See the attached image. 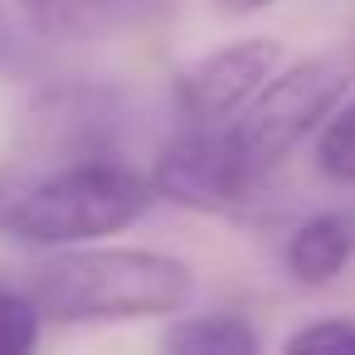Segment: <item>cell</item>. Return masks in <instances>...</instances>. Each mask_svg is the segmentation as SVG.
Returning <instances> with one entry per match:
<instances>
[{
  "label": "cell",
  "mask_w": 355,
  "mask_h": 355,
  "mask_svg": "<svg viewBox=\"0 0 355 355\" xmlns=\"http://www.w3.org/2000/svg\"><path fill=\"white\" fill-rule=\"evenodd\" d=\"M156 190L122 156H25L0 166V234L30 248H83L122 234Z\"/></svg>",
  "instance_id": "1"
},
{
  "label": "cell",
  "mask_w": 355,
  "mask_h": 355,
  "mask_svg": "<svg viewBox=\"0 0 355 355\" xmlns=\"http://www.w3.org/2000/svg\"><path fill=\"white\" fill-rule=\"evenodd\" d=\"M345 88H350V73L331 59H302V64H282L258 93L253 103L219 122L229 146H234V161L239 171L263 190V180L311 137L326 127V117L345 103Z\"/></svg>",
  "instance_id": "3"
},
{
  "label": "cell",
  "mask_w": 355,
  "mask_h": 355,
  "mask_svg": "<svg viewBox=\"0 0 355 355\" xmlns=\"http://www.w3.org/2000/svg\"><path fill=\"white\" fill-rule=\"evenodd\" d=\"M25 25L44 40L98 44L132 30H146L166 15L171 0H15Z\"/></svg>",
  "instance_id": "6"
},
{
  "label": "cell",
  "mask_w": 355,
  "mask_h": 355,
  "mask_svg": "<svg viewBox=\"0 0 355 355\" xmlns=\"http://www.w3.org/2000/svg\"><path fill=\"white\" fill-rule=\"evenodd\" d=\"M151 190L156 200L195 214H239L258 195V185L239 171L224 127H175L151 166Z\"/></svg>",
  "instance_id": "4"
},
{
  "label": "cell",
  "mask_w": 355,
  "mask_h": 355,
  "mask_svg": "<svg viewBox=\"0 0 355 355\" xmlns=\"http://www.w3.org/2000/svg\"><path fill=\"white\" fill-rule=\"evenodd\" d=\"M0 287H6V282H0Z\"/></svg>",
  "instance_id": "14"
},
{
  "label": "cell",
  "mask_w": 355,
  "mask_h": 355,
  "mask_svg": "<svg viewBox=\"0 0 355 355\" xmlns=\"http://www.w3.org/2000/svg\"><path fill=\"white\" fill-rule=\"evenodd\" d=\"M282 355H355V321L350 316H321L287 336Z\"/></svg>",
  "instance_id": "11"
},
{
  "label": "cell",
  "mask_w": 355,
  "mask_h": 355,
  "mask_svg": "<svg viewBox=\"0 0 355 355\" xmlns=\"http://www.w3.org/2000/svg\"><path fill=\"white\" fill-rule=\"evenodd\" d=\"M355 253V219L345 214H311L287 239V272L302 287H326L345 272Z\"/></svg>",
  "instance_id": "7"
},
{
  "label": "cell",
  "mask_w": 355,
  "mask_h": 355,
  "mask_svg": "<svg viewBox=\"0 0 355 355\" xmlns=\"http://www.w3.org/2000/svg\"><path fill=\"white\" fill-rule=\"evenodd\" d=\"M316 166H321L326 180L355 185V98L340 103V107L326 117V127H321V137H316Z\"/></svg>",
  "instance_id": "9"
},
{
  "label": "cell",
  "mask_w": 355,
  "mask_h": 355,
  "mask_svg": "<svg viewBox=\"0 0 355 355\" xmlns=\"http://www.w3.org/2000/svg\"><path fill=\"white\" fill-rule=\"evenodd\" d=\"M287 64L277 40H239L224 44L205 59H195L190 69L175 73L171 83V107L180 117V127H219L229 117H239L253 93Z\"/></svg>",
  "instance_id": "5"
},
{
  "label": "cell",
  "mask_w": 355,
  "mask_h": 355,
  "mask_svg": "<svg viewBox=\"0 0 355 355\" xmlns=\"http://www.w3.org/2000/svg\"><path fill=\"white\" fill-rule=\"evenodd\" d=\"M161 355H263V340L248 316L205 311L171 321V331L161 336Z\"/></svg>",
  "instance_id": "8"
},
{
  "label": "cell",
  "mask_w": 355,
  "mask_h": 355,
  "mask_svg": "<svg viewBox=\"0 0 355 355\" xmlns=\"http://www.w3.org/2000/svg\"><path fill=\"white\" fill-rule=\"evenodd\" d=\"M44 316L30 306L20 287H0V355H35Z\"/></svg>",
  "instance_id": "10"
},
{
  "label": "cell",
  "mask_w": 355,
  "mask_h": 355,
  "mask_svg": "<svg viewBox=\"0 0 355 355\" xmlns=\"http://www.w3.org/2000/svg\"><path fill=\"white\" fill-rule=\"evenodd\" d=\"M35 59V49H30V40L6 20V15H0V69H25Z\"/></svg>",
  "instance_id": "12"
},
{
  "label": "cell",
  "mask_w": 355,
  "mask_h": 355,
  "mask_svg": "<svg viewBox=\"0 0 355 355\" xmlns=\"http://www.w3.org/2000/svg\"><path fill=\"white\" fill-rule=\"evenodd\" d=\"M20 292L44 321L103 326V321H151L190 302V263L156 248H54L25 268Z\"/></svg>",
  "instance_id": "2"
},
{
  "label": "cell",
  "mask_w": 355,
  "mask_h": 355,
  "mask_svg": "<svg viewBox=\"0 0 355 355\" xmlns=\"http://www.w3.org/2000/svg\"><path fill=\"white\" fill-rule=\"evenodd\" d=\"M214 6H219L224 15H253V10H268V6H277V0H214Z\"/></svg>",
  "instance_id": "13"
}]
</instances>
